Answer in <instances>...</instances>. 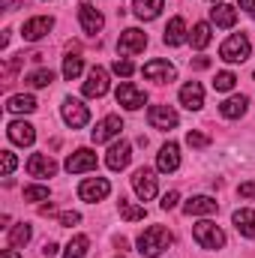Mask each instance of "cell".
Instances as JSON below:
<instances>
[{
  "label": "cell",
  "mask_w": 255,
  "mask_h": 258,
  "mask_svg": "<svg viewBox=\"0 0 255 258\" xmlns=\"http://www.w3.org/2000/svg\"><path fill=\"white\" fill-rule=\"evenodd\" d=\"M180 105L189 108V111H198L204 105V87L198 81H189V84L180 87Z\"/></svg>",
  "instance_id": "cell-21"
},
{
  "label": "cell",
  "mask_w": 255,
  "mask_h": 258,
  "mask_svg": "<svg viewBox=\"0 0 255 258\" xmlns=\"http://www.w3.org/2000/svg\"><path fill=\"white\" fill-rule=\"evenodd\" d=\"M6 111H12V114H30V111H36V99L30 93H15L6 102Z\"/></svg>",
  "instance_id": "cell-26"
},
{
  "label": "cell",
  "mask_w": 255,
  "mask_h": 258,
  "mask_svg": "<svg viewBox=\"0 0 255 258\" xmlns=\"http://www.w3.org/2000/svg\"><path fill=\"white\" fill-rule=\"evenodd\" d=\"M213 3H216V0H213Z\"/></svg>",
  "instance_id": "cell-48"
},
{
  "label": "cell",
  "mask_w": 255,
  "mask_h": 258,
  "mask_svg": "<svg viewBox=\"0 0 255 258\" xmlns=\"http://www.w3.org/2000/svg\"><path fill=\"white\" fill-rule=\"evenodd\" d=\"M15 165H18V159H15V153H9V150H3V174L9 177L12 171H15Z\"/></svg>",
  "instance_id": "cell-38"
},
{
  "label": "cell",
  "mask_w": 255,
  "mask_h": 258,
  "mask_svg": "<svg viewBox=\"0 0 255 258\" xmlns=\"http://www.w3.org/2000/svg\"><path fill=\"white\" fill-rule=\"evenodd\" d=\"M108 93V72L102 66H93L87 72V81H84V96H105Z\"/></svg>",
  "instance_id": "cell-15"
},
{
  "label": "cell",
  "mask_w": 255,
  "mask_h": 258,
  "mask_svg": "<svg viewBox=\"0 0 255 258\" xmlns=\"http://www.w3.org/2000/svg\"><path fill=\"white\" fill-rule=\"evenodd\" d=\"M120 216H123L126 222H138V219L147 216V210L138 207V204H132V201H126V198H120Z\"/></svg>",
  "instance_id": "cell-31"
},
{
  "label": "cell",
  "mask_w": 255,
  "mask_h": 258,
  "mask_svg": "<svg viewBox=\"0 0 255 258\" xmlns=\"http://www.w3.org/2000/svg\"><path fill=\"white\" fill-rule=\"evenodd\" d=\"M216 210H219V204L210 195H195V198H189L183 204V213L186 216H207V213H216Z\"/></svg>",
  "instance_id": "cell-20"
},
{
  "label": "cell",
  "mask_w": 255,
  "mask_h": 258,
  "mask_svg": "<svg viewBox=\"0 0 255 258\" xmlns=\"http://www.w3.org/2000/svg\"><path fill=\"white\" fill-rule=\"evenodd\" d=\"M117 258H123V255H117Z\"/></svg>",
  "instance_id": "cell-47"
},
{
  "label": "cell",
  "mask_w": 255,
  "mask_h": 258,
  "mask_svg": "<svg viewBox=\"0 0 255 258\" xmlns=\"http://www.w3.org/2000/svg\"><path fill=\"white\" fill-rule=\"evenodd\" d=\"M6 135H9V141L18 144V147H30V144L36 141V129L30 126L27 120H12V123L6 126Z\"/></svg>",
  "instance_id": "cell-16"
},
{
  "label": "cell",
  "mask_w": 255,
  "mask_h": 258,
  "mask_svg": "<svg viewBox=\"0 0 255 258\" xmlns=\"http://www.w3.org/2000/svg\"><path fill=\"white\" fill-rule=\"evenodd\" d=\"M78 21H81L84 33H99V30L105 27L102 12H99L96 6H90V3H81V6H78Z\"/></svg>",
  "instance_id": "cell-17"
},
{
  "label": "cell",
  "mask_w": 255,
  "mask_h": 258,
  "mask_svg": "<svg viewBox=\"0 0 255 258\" xmlns=\"http://www.w3.org/2000/svg\"><path fill=\"white\" fill-rule=\"evenodd\" d=\"M63 120H66V126H72V129H81V126H87V120H90V111H87V105L81 102V99H63Z\"/></svg>",
  "instance_id": "cell-10"
},
{
  "label": "cell",
  "mask_w": 255,
  "mask_h": 258,
  "mask_svg": "<svg viewBox=\"0 0 255 258\" xmlns=\"http://www.w3.org/2000/svg\"><path fill=\"white\" fill-rule=\"evenodd\" d=\"M0 258H21V255H18L12 246H9V249H3V252H0Z\"/></svg>",
  "instance_id": "cell-46"
},
{
  "label": "cell",
  "mask_w": 255,
  "mask_h": 258,
  "mask_svg": "<svg viewBox=\"0 0 255 258\" xmlns=\"http://www.w3.org/2000/svg\"><path fill=\"white\" fill-rule=\"evenodd\" d=\"M27 174L30 177H54L57 174V162L51 159V156H45V153H30V159H27Z\"/></svg>",
  "instance_id": "cell-13"
},
{
  "label": "cell",
  "mask_w": 255,
  "mask_h": 258,
  "mask_svg": "<svg viewBox=\"0 0 255 258\" xmlns=\"http://www.w3.org/2000/svg\"><path fill=\"white\" fill-rule=\"evenodd\" d=\"M51 27H54V18H48V15H36V18H30V21L21 27V36H24L27 42H36V39L48 36Z\"/></svg>",
  "instance_id": "cell-14"
},
{
  "label": "cell",
  "mask_w": 255,
  "mask_h": 258,
  "mask_svg": "<svg viewBox=\"0 0 255 258\" xmlns=\"http://www.w3.org/2000/svg\"><path fill=\"white\" fill-rule=\"evenodd\" d=\"M129 159H132V147H129V141H117V144L108 150L105 165H108L111 171H123V168L129 165Z\"/></svg>",
  "instance_id": "cell-19"
},
{
  "label": "cell",
  "mask_w": 255,
  "mask_h": 258,
  "mask_svg": "<svg viewBox=\"0 0 255 258\" xmlns=\"http://www.w3.org/2000/svg\"><path fill=\"white\" fill-rule=\"evenodd\" d=\"M156 168H159L162 174H171V171L180 168V147H177L174 141L162 144V150H159V156H156Z\"/></svg>",
  "instance_id": "cell-18"
},
{
  "label": "cell",
  "mask_w": 255,
  "mask_h": 258,
  "mask_svg": "<svg viewBox=\"0 0 255 258\" xmlns=\"http://www.w3.org/2000/svg\"><path fill=\"white\" fill-rule=\"evenodd\" d=\"M219 114H222V117H228V120H234V117L246 114V96H228V99L219 105Z\"/></svg>",
  "instance_id": "cell-27"
},
{
  "label": "cell",
  "mask_w": 255,
  "mask_h": 258,
  "mask_svg": "<svg viewBox=\"0 0 255 258\" xmlns=\"http://www.w3.org/2000/svg\"><path fill=\"white\" fill-rule=\"evenodd\" d=\"M132 9L141 21H153L165 9V0H132Z\"/></svg>",
  "instance_id": "cell-23"
},
{
  "label": "cell",
  "mask_w": 255,
  "mask_h": 258,
  "mask_svg": "<svg viewBox=\"0 0 255 258\" xmlns=\"http://www.w3.org/2000/svg\"><path fill=\"white\" fill-rule=\"evenodd\" d=\"M162 42H165V45H171V48H177V45H183V42H186V21H183L180 15L168 21V27H165V36H162Z\"/></svg>",
  "instance_id": "cell-22"
},
{
  "label": "cell",
  "mask_w": 255,
  "mask_h": 258,
  "mask_svg": "<svg viewBox=\"0 0 255 258\" xmlns=\"http://www.w3.org/2000/svg\"><path fill=\"white\" fill-rule=\"evenodd\" d=\"M147 120H150V126L153 129H162V132H168V129L177 126V111L171 108V105H153L150 111H147Z\"/></svg>",
  "instance_id": "cell-11"
},
{
  "label": "cell",
  "mask_w": 255,
  "mask_h": 258,
  "mask_svg": "<svg viewBox=\"0 0 255 258\" xmlns=\"http://www.w3.org/2000/svg\"><path fill=\"white\" fill-rule=\"evenodd\" d=\"M234 228L243 237H255V210H249V207L234 210Z\"/></svg>",
  "instance_id": "cell-25"
},
{
  "label": "cell",
  "mask_w": 255,
  "mask_h": 258,
  "mask_svg": "<svg viewBox=\"0 0 255 258\" xmlns=\"http://www.w3.org/2000/svg\"><path fill=\"white\" fill-rule=\"evenodd\" d=\"M240 9H246V12L255 18V0H240Z\"/></svg>",
  "instance_id": "cell-42"
},
{
  "label": "cell",
  "mask_w": 255,
  "mask_h": 258,
  "mask_svg": "<svg viewBox=\"0 0 255 258\" xmlns=\"http://www.w3.org/2000/svg\"><path fill=\"white\" fill-rule=\"evenodd\" d=\"M168 246H171V231L162 225H150L138 234V252L144 258H159Z\"/></svg>",
  "instance_id": "cell-1"
},
{
  "label": "cell",
  "mask_w": 255,
  "mask_h": 258,
  "mask_svg": "<svg viewBox=\"0 0 255 258\" xmlns=\"http://www.w3.org/2000/svg\"><path fill=\"white\" fill-rule=\"evenodd\" d=\"M54 252H57V246H54V243H45V249H42V255H54Z\"/></svg>",
  "instance_id": "cell-45"
},
{
  "label": "cell",
  "mask_w": 255,
  "mask_h": 258,
  "mask_svg": "<svg viewBox=\"0 0 255 258\" xmlns=\"http://www.w3.org/2000/svg\"><path fill=\"white\" fill-rule=\"evenodd\" d=\"M189 42H192V48H207V42H210V24H207V21H198V24L192 27Z\"/></svg>",
  "instance_id": "cell-30"
},
{
  "label": "cell",
  "mask_w": 255,
  "mask_h": 258,
  "mask_svg": "<svg viewBox=\"0 0 255 258\" xmlns=\"http://www.w3.org/2000/svg\"><path fill=\"white\" fill-rule=\"evenodd\" d=\"M141 75L147 81H156V84H171L177 78V69H174V63H168V60H150V63H144Z\"/></svg>",
  "instance_id": "cell-4"
},
{
  "label": "cell",
  "mask_w": 255,
  "mask_h": 258,
  "mask_svg": "<svg viewBox=\"0 0 255 258\" xmlns=\"http://www.w3.org/2000/svg\"><path fill=\"white\" fill-rule=\"evenodd\" d=\"M108 192H111V183H108L105 177H90V180H84V183L78 186V198L87 201V204H96V201L108 198Z\"/></svg>",
  "instance_id": "cell-6"
},
{
  "label": "cell",
  "mask_w": 255,
  "mask_h": 258,
  "mask_svg": "<svg viewBox=\"0 0 255 258\" xmlns=\"http://www.w3.org/2000/svg\"><path fill=\"white\" fill-rule=\"evenodd\" d=\"M249 51H252V45H249V36H246V33H231V36L222 42V48H219V57H222L225 63H243V60L249 57Z\"/></svg>",
  "instance_id": "cell-2"
},
{
  "label": "cell",
  "mask_w": 255,
  "mask_h": 258,
  "mask_svg": "<svg viewBox=\"0 0 255 258\" xmlns=\"http://www.w3.org/2000/svg\"><path fill=\"white\" fill-rule=\"evenodd\" d=\"M81 69H84V63H81V57L69 54V57L63 60V78H66V81H75V78L81 75Z\"/></svg>",
  "instance_id": "cell-34"
},
{
  "label": "cell",
  "mask_w": 255,
  "mask_h": 258,
  "mask_svg": "<svg viewBox=\"0 0 255 258\" xmlns=\"http://www.w3.org/2000/svg\"><path fill=\"white\" fill-rule=\"evenodd\" d=\"M123 132V120L117 117V114H108V117H102L96 129L90 132V138H93V144H105V141H111V138H117Z\"/></svg>",
  "instance_id": "cell-9"
},
{
  "label": "cell",
  "mask_w": 255,
  "mask_h": 258,
  "mask_svg": "<svg viewBox=\"0 0 255 258\" xmlns=\"http://www.w3.org/2000/svg\"><path fill=\"white\" fill-rule=\"evenodd\" d=\"M186 144H189V147H207L210 138H207L204 132H195V129H192V132H186Z\"/></svg>",
  "instance_id": "cell-37"
},
{
  "label": "cell",
  "mask_w": 255,
  "mask_h": 258,
  "mask_svg": "<svg viewBox=\"0 0 255 258\" xmlns=\"http://www.w3.org/2000/svg\"><path fill=\"white\" fill-rule=\"evenodd\" d=\"M30 234H33V231H30V225H27V222H18V225H12V228H9L6 243H9L12 249H15V246H27Z\"/></svg>",
  "instance_id": "cell-28"
},
{
  "label": "cell",
  "mask_w": 255,
  "mask_h": 258,
  "mask_svg": "<svg viewBox=\"0 0 255 258\" xmlns=\"http://www.w3.org/2000/svg\"><path fill=\"white\" fill-rule=\"evenodd\" d=\"M192 66H195V69H207V66H210V60H207V57H195V60H192Z\"/></svg>",
  "instance_id": "cell-43"
},
{
  "label": "cell",
  "mask_w": 255,
  "mask_h": 258,
  "mask_svg": "<svg viewBox=\"0 0 255 258\" xmlns=\"http://www.w3.org/2000/svg\"><path fill=\"white\" fill-rule=\"evenodd\" d=\"M192 237L201 249H222L225 246V231L216 222H198L192 228Z\"/></svg>",
  "instance_id": "cell-3"
},
{
  "label": "cell",
  "mask_w": 255,
  "mask_h": 258,
  "mask_svg": "<svg viewBox=\"0 0 255 258\" xmlns=\"http://www.w3.org/2000/svg\"><path fill=\"white\" fill-rule=\"evenodd\" d=\"M147 48V33H141L138 27H129V30H123L120 33V39H117V51L120 54H141Z\"/></svg>",
  "instance_id": "cell-8"
},
{
  "label": "cell",
  "mask_w": 255,
  "mask_h": 258,
  "mask_svg": "<svg viewBox=\"0 0 255 258\" xmlns=\"http://www.w3.org/2000/svg\"><path fill=\"white\" fill-rule=\"evenodd\" d=\"M87 246H90L87 234H75V237H72V240L66 243L63 258H84V255H87Z\"/></svg>",
  "instance_id": "cell-29"
},
{
  "label": "cell",
  "mask_w": 255,
  "mask_h": 258,
  "mask_svg": "<svg viewBox=\"0 0 255 258\" xmlns=\"http://www.w3.org/2000/svg\"><path fill=\"white\" fill-rule=\"evenodd\" d=\"M234 84H237L234 72H216V78H213V90H219V93H228V90H234Z\"/></svg>",
  "instance_id": "cell-33"
},
{
  "label": "cell",
  "mask_w": 255,
  "mask_h": 258,
  "mask_svg": "<svg viewBox=\"0 0 255 258\" xmlns=\"http://www.w3.org/2000/svg\"><path fill=\"white\" fill-rule=\"evenodd\" d=\"M57 219H60V225H78V222H81V213H75V210H66V213H60Z\"/></svg>",
  "instance_id": "cell-39"
},
{
  "label": "cell",
  "mask_w": 255,
  "mask_h": 258,
  "mask_svg": "<svg viewBox=\"0 0 255 258\" xmlns=\"http://www.w3.org/2000/svg\"><path fill=\"white\" fill-rule=\"evenodd\" d=\"M51 81H54V72L51 69H36V72L27 75V84L30 87H48Z\"/></svg>",
  "instance_id": "cell-32"
},
{
  "label": "cell",
  "mask_w": 255,
  "mask_h": 258,
  "mask_svg": "<svg viewBox=\"0 0 255 258\" xmlns=\"http://www.w3.org/2000/svg\"><path fill=\"white\" fill-rule=\"evenodd\" d=\"M114 96H117V105H123L126 111H138V108L147 102V93H144L141 87L129 84V81H123V84L114 90Z\"/></svg>",
  "instance_id": "cell-5"
},
{
  "label": "cell",
  "mask_w": 255,
  "mask_h": 258,
  "mask_svg": "<svg viewBox=\"0 0 255 258\" xmlns=\"http://www.w3.org/2000/svg\"><path fill=\"white\" fill-rule=\"evenodd\" d=\"M39 213H42V216H54V204H42Z\"/></svg>",
  "instance_id": "cell-44"
},
{
  "label": "cell",
  "mask_w": 255,
  "mask_h": 258,
  "mask_svg": "<svg viewBox=\"0 0 255 258\" xmlns=\"http://www.w3.org/2000/svg\"><path fill=\"white\" fill-rule=\"evenodd\" d=\"M48 198V186H27L24 189V201H45Z\"/></svg>",
  "instance_id": "cell-36"
},
{
  "label": "cell",
  "mask_w": 255,
  "mask_h": 258,
  "mask_svg": "<svg viewBox=\"0 0 255 258\" xmlns=\"http://www.w3.org/2000/svg\"><path fill=\"white\" fill-rule=\"evenodd\" d=\"M111 69H114V72H117V75H120V78H129V75H132V72H135V63H132V60H129V57H117V60H114V63H111Z\"/></svg>",
  "instance_id": "cell-35"
},
{
  "label": "cell",
  "mask_w": 255,
  "mask_h": 258,
  "mask_svg": "<svg viewBox=\"0 0 255 258\" xmlns=\"http://www.w3.org/2000/svg\"><path fill=\"white\" fill-rule=\"evenodd\" d=\"M240 198H255V183H240Z\"/></svg>",
  "instance_id": "cell-41"
},
{
  "label": "cell",
  "mask_w": 255,
  "mask_h": 258,
  "mask_svg": "<svg viewBox=\"0 0 255 258\" xmlns=\"http://www.w3.org/2000/svg\"><path fill=\"white\" fill-rule=\"evenodd\" d=\"M210 21H213L216 27H234L237 9H234V6H225V3H216V6L210 9Z\"/></svg>",
  "instance_id": "cell-24"
},
{
  "label": "cell",
  "mask_w": 255,
  "mask_h": 258,
  "mask_svg": "<svg viewBox=\"0 0 255 258\" xmlns=\"http://www.w3.org/2000/svg\"><path fill=\"white\" fill-rule=\"evenodd\" d=\"M180 201V192H165L162 195V210H174Z\"/></svg>",
  "instance_id": "cell-40"
},
{
  "label": "cell",
  "mask_w": 255,
  "mask_h": 258,
  "mask_svg": "<svg viewBox=\"0 0 255 258\" xmlns=\"http://www.w3.org/2000/svg\"><path fill=\"white\" fill-rule=\"evenodd\" d=\"M93 168H96V153L87 150V147H81V150L66 156V171L69 174H81V171H93Z\"/></svg>",
  "instance_id": "cell-12"
},
{
  "label": "cell",
  "mask_w": 255,
  "mask_h": 258,
  "mask_svg": "<svg viewBox=\"0 0 255 258\" xmlns=\"http://www.w3.org/2000/svg\"><path fill=\"white\" fill-rule=\"evenodd\" d=\"M132 189L135 195L141 198V201H150L153 195H156V174H153V168H138L135 174H132Z\"/></svg>",
  "instance_id": "cell-7"
}]
</instances>
